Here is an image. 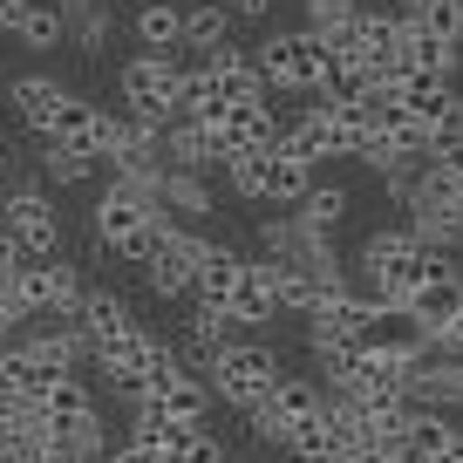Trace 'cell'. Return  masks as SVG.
Instances as JSON below:
<instances>
[{
    "instance_id": "obj_30",
    "label": "cell",
    "mask_w": 463,
    "mask_h": 463,
    "mask_svg": "<svg viewBox=\"0 0 463 463\" xmlns=\"http://www.w3.org/2000/svg\"><path fill=\"white\" fill-rule=\"evenodd\" d=\"M14 42L34 48V55H42V48H61V7L55 0H28L21 21H14Z\"/></svg>"
},
{
    "instance_id": "obj_32",
    "label": "cell",
    "mask_w": 463,
    "mask_h": 463,
    "mask_svg": "<svg viewBox=\"0 0 463 463\" xmlns=\"http://www.w3.org/2000/svg\"><path fill=\"white\" fill-rule=\"evenodd\" d=\"M42 171H48V184H89V177L102 171L96 157H82V150H55V144H42Z\"/></svg>"
},
{
    "instance_id": "obj_15",
    "label": "cell",
    "mask_w": 463,
    "mask_h": 463,
    "mask_svg": "<svg viewBox=\"0 0 463 463\" xmlns=\"http://www.w3.org/2000/svg\"><path fill=\"white\" fill-rule=\"evenodd\" d=\"M409 409H436V416L463 409V354H422L409 368Z\"/></svg>"
},
{
    "instance_id": "obj_28",
    "label": "cell",
    "mask_w": 463,
    "mask_h": 463,
    "mask_svg": "<svg viewBox=\"0 0 463 463\" xmlns=\"http://www.w3.org/2000/svg\"><path fill=\"white\" fill-rule=\"evenodd\" d=\"M225 42H232V7H218V0L184 7V55H212Z\"/></svg>"
},
{
    "instance_id": "obj_40",
    "label": "cell",
    "mask_w": 463,
    "mask_h": 463,
    "mask_svg": "<svg viewBox=\"0 0 463 463\" xmlns=\"http://www.w3.org/2000/svg\"><path fill=\"white\" fill-rule=\"evenodd\" d=\"M7 164H14V150H7V144H0V177H7Z\"/></svg>"
},
{
    "instance_id": "obj_41",
    "label": "cell",
    "mask_w": 463,
    "mask_h": 463,
    "mask_svg": "<svg viewBox=\"0 0 463 463\" xmlns=\"http://www.w3.org/2000/svg\"><path fill=\"white\" fill-rule=\"evenodd\" d=\"M218 7H225V0H218Z\"/></svg>"
},
{
    "instance_id": "obj_3",
    "label": "cell",
    "mask_w": 463,
    "mask_h": 463,
    "mask_svg": "<svg viewBox=\"0 0 463 463\" xmlns=\"http://www.w3.org/2000/svg\"><path fill=\"white\" fill-rule=\"evenodd\" d=\"M177 82H184L177 55H130L123 69H116L123 116H130V123H150V130H171V116H177Z\"/></svg>"
},
{
    "instance_id": "obj_8",
    "label": "cell",
    "mask_w": 463,
    "mask_h": 463,
    "mask_svg": "<svg viewBox=\"0 0 463 463\" xmlns=\"http://www.w3.org/2000/svg\"><path fill=\"white\" fill-rule=\"evenodd\" d=\"M150 225H164V204L150 198V191L109 177V191L96 198V246H123V239H137V232H150Z\"/></svg>"
},
{
    "instance_id": "obj_24",
    "label": "cell",
    "mask_w": 463,
    "mask_h": 463,
    "mask_svg": "<svg viewBox=\"0 0 463 463\" xmlns=\"http://www.w3.org/2000/svg\"><path fill=\"white\" fill-rule=\"evenodd\" d=\"M239 252L232 246H204V260H198V273H191V300L198 307H218L225 314V293H232V279H239Z\"/></svg>"
},
{
    "instance_id": "obj_14",
    "label": "cell",
    "mask_w": 463,
    "mask_h": 463,
    "mask_svg": "<svg viewBox=\"0 0 463 463\" xmlns=\"http://www.w3.org/2000/svg\"><path fill=\"white\" fill-rule=\"evenodd\" d=\"M137 416H157V422H177V430H198V422H212V389H204L198 375H177V382H164V389H144V395H137Z\"/></svg>"
},
{
    "instance_id": "obj_13",
    "label": "cell",
    "mask_w": 463,
    "mask_h": 463,
    "mask_svg": "<svg viewBox=\"0 0 463 463\" xmlns=\"http://www.w3.org/2000/svg\"><path fill=\"white\" fill-rule=\"evenodd\" d=\"M218 157H252V150H273L279 144V109L273 102H239V109L218 116Z\"/></svg>"
},
{
    "instance_id": "obj_12",
    "label": "cell",
    "mask_w": 463,
    "mask_h": 463,
    "mask_svg": "<svg viewBox=\"0 0 463 463\" xmlns=\"http://www.w3.org/2000/svg\"><path fill=\"white\" fill-rule=\"evenodd\" d=\"M395 96H402V109L416 116L430 137H449V130H463V96H457V82H430V75H402L395 82Z\"/></svg>"
},
{
    "instance_id": "obj_18",
    "label": "cell",
    "mask_w": 463,
    "mask_h": 463,
    "mask_svg": "<svg viewBox=\"0 0 463 463\" xmlns=\"http://www.w3.org/2000/svg\"><path fill=\"white\" fill-rule=\"evenodd\" d=\"M69 96H75V89H61L55 75H14V82H7V102H14L21 130H34V137L55 130V116H61V102H69Z\"/></svg>"
},
{
    "instance_id": "obj_16",
    "label": "cell",
    "mask_w": 463,
    "mask_h": 463,
    "mask_svg": "<svg viewBox=\"0 0 463 463\" xmlns=\"http://www.w3.org/2000/svg\"><path fill=\"white\" fill-rule=\"evenodd\" d=\"M42 144L82 150V157L102 164V144H109V109H102V102H89V96H69V102H61V116H55V130H48Z\"/></svg>"
},
{
    "instance_id": "obj_10",
    "label": "cell",
    "mask_w": 463,
    "mask_h": 463,
    "mask_svg": "<svg viewBox=\"0 0 463 463\" xmlns=\"http://www.w3.org/2000/svg\"><path fill=\"white\" fill-rule=\"evenodd\" d=\"M457 307H463V266L457 260H436V273L402 300V314L416 320L422 334H443L449 320H457Z\"/></svg>"
},
{
    "instance_id": "obj_7",
    "label": "cell",
    "mask_w": 463,
    "mask_h": 463,
    "mask_svg": "<svg viewBox=\"0 0 463 463\" xmlns=\"http://www.w3.org/2000/svg\"><path fill=\"white\" fill-rule=\"evenodd\" d=\"M204 232H191V225H164V246H157V260L144 266V287L157 293V300H184L191 293V273H198V260H204Z\"/></svg>"
},
{
    "instance_id": "obj_20",
    "label": "cell",
    "mask_w": 463,
    "mask_h": 463,
    "mask_svg": "<svg viewBox=\"0 0 463 463\" xmlns=\"http://www.w3.org/2000/svg\"><path fill=\"white\" fill-rule=\"evenodd\" d=\"M28 354L48 368V375H82V362H89V341H82V327H75V320H34V334H28Z\"/></svg>"
},
{
    "instance_id": "obj_1",
    "label": "cell",
    "mask_w": 463,
    "mask_h": 463,
    "mask_svg": "<svg viewBox=\"0 0 463 463\" xmlns=\"http://www.w3.org/2000/svg\"><path fill=\"white\" fill-rule=\"evenodd\" d=\"M287 375V362H279V347H266V341H232V347H218L212 362H204V389H212V402H232L239 416H246L252 402H266L273 395V382Z\"/></svg>"
},
{
    "instance_id": "obj_23",
    "label": "cell",
    "mask_w": 463,
    "mask_h": 463,
    "mask_svg": "<svg viewBox=\"0 0 463 463\" xmlns=\"http://www.w3.org/2000/svg\"><path fill=\"white\" fill-rule=\"evenodd\" d=\"M314 177H320V171H314L293 144H273V150H266V204H287V212H293V204L307 198V184H314Z\"/></svg>"
},
{
    "instance_id": "obj_22",
    "label": "cell",
    "mask_w": 463,
    "mask_h": 463,
    "mask_svg": "<svg viewBox=\"0 0 463 463\" xmlns=\"http://www.w3.org/2000/svg\"><path fill=\"white\" fill-rule=\"evenodd\" d=\"M225 314L239 320V334H246V327H266V320L279 314L273 279H266V266H260V260H246V266H239V279H232V293H225Z\"/></svg>"
},
{
    "instance_id": "obj_4",
    "label": "cell",
    "mask_w": 463,
    "mask_h": 463,
    "mask_svg": "<svg viewBox=\"0 0 463 463\" xmlns=\"http://www.w3.org/2000/svg\"><path fill=\"white\" fill-rule=\"evenodd\" d=\"M75 307H82V273H75V260H21L14 273V314L21 320H75Z\"/></svg>"
},
{
    "instance_id": "obj_11",
    "label": "cell",
    "mask_w": 463,
    "mask_h": 463,
    "mask_svg": "<svg viewBox=\"0 0 463 463\" xmlns=\"http://www.w3.org/2000/svg\"><path fill=\"white\" fill-rule=\"evenodd\" d=\"M75 327H82V341H89V362H96V354H109V347H116L123 334L137 327V314H130V300H123V293H109V287H82Z\"/></svg>"
},
{
    "instance_id": "obj_25",
    "label": "cell",
    "mask_w": 463,
    "mask_h": 463,
    "mask_svg": "<svg viewBox=\"0 0 463 463\" xmlns=\"http://www.w3.org/2000/svg\"><path fill=\"white\" fill-rule=\"evenodd\" d=\"M279 449H287L293 463H334V457H347V449H341V430H334L327 409H320V416H307V422H293Z\"/></svg>"
},
{
    "instance_id": "obj_31",
    "label": "cell",
    "mask_w": 463,
    "mask_h": 463,
    "mask_svg": "<svg viewBox=\"0 0 463 463\" xmlns=\"http://www.w3.org/2000/svg\"><path fill=\"white\" fill-rule=\"evenodd\" d=\"M225 184L239 204H266V150H252V157H225Z\"/></svg>"
},
{
    "instance_id": "obj_17",
    "label": "cell",
    "mask_w": 463,
    "mask_h": 463,
    "mask_svg": "<svg viewBox=\"0 0 463 463\" xmlns=\"http://www.w3.org/2000/svg\"><path fill=\"white\" fill-rule=\"evenodd\" d=\"M347 204H354V191H347V184H334V177L320 184V177H314V184H307V198L293 204L287 218L300 225V239H320V246H334V232L347 225Z\"/></svg>"
},
{
    "instance_id": "obj_26",
    "label": "cell",
    "mask_w": 463,
    "mask_h": 463,
    "mask_svg": "<svg viewBox=\"0 0 463 463\" xmlns=\"http://www.w3.org/2000/svg\"><path fill=\"white\" fill-rule=\"evenodd\" d=\"M395 14H402L409 28L436 34V42H449V48L463 55V0H402Z\"/></svg>"
},
{
    "instance_id": "obj_2",
    "label": "cell",
    "mask_w": 463,
    "mask_h": 463,
    "mask_svg": "<svg viewBox=\"0 0 463 463\" xmlns=\"http://www.w3.org/2000/svg\"><path fill=\"white\" fill-rule=\"evenodd\" d=\"M334 48L314 42L307 28H273L260 48H252V69H260L266 89H287V96H314L320 75H327Z\"/></svg>"
},
{
    "instance_id": "obj_38",
    "label": "cell",
    "mask_w": 463,
    "mask_h": 463,
    "mask_svg": "<svg viewBox=\"0 0 463 463\" xmlns=\"http://www.w3.org/2000/svg\"><path fill=\"white\" fill-rule=\"evenodd\" d=\"M21 7H28V0H0V34H14V21H21Z\"/></svg>"
},
{
    "instance_id": "obj_37",
    "label": "cell",
    "mask_w": 463,
    "mask_h": 463,
    "mask_svg": "<svg viewBox=\"0 0 463 463\" xmlns=\"http://www.w3.org/2000/svg\"><path fill=\"white\" fill-rule=\"evenodd\" d=\"M225 7H232V21H266L279 0H225Z\"/></svg>"
},
{
    "instance_id": "obj_19",
    "label": "cell",
    "mask_w": 463,
    "mask_h": 463,
    "mask_svg": "<svg viewBox=\"0 0 463 463\" xmlns=\"http://www.w3.org/2000/svg\"><path fill=\"white\" fill-rule=\"evenodd\" d=\"M362 314H368V300H362L354 287L327 293V300L307 314V347H354V327H362Z\"/></svg>"
},
{
    "instance_id": "obj_29",
    "label": "cell",
    "mask_w": 463,
    "mask_h": 463,
    "mask_svg": "<svg viewBox=\"0 0 463 463\" xmlns=\"http://www.w3.org/2000/svg\"><path fill=\"white\" fill-rule=\"evenodd\" d=\"M157 204L164 212H177V218H212L218 204H212V184L204 177H191V171H164L157 177Z\"/></svg>"
},
{
    "instance_id": "obj_6",
    "label": "cell",
    "mask_w": 463,
    "mask_h": 463,
    "mask_svg": "<svg viewBox=\"0 0 463 463\" xmlns=\"http://www.w3.org/2000/svg\"><path fill=\"white\" fill-rule=\"evenodd\" d=\"M354 354H368V362H402V368H416L422 354H430V334H422L416 320L402 314V307H368L362 327H354Z\"/></svg>"
},
{
    "instance_id": "obj_39",
    "label": "cell",
    "mask_w": 463,
    "mask_h": 463,
    "mask_svg": "<svg viewBox=\"0 0 463 463\" xmlns=\"http://www.w3.org/2000/svg\"><path fill=\"white\" fill-rule=\"evenodd\" d=\"M102 463H144V457H137L130 443H109V457H102Z\"/></svg>"
},
{
    "instance_id": "obj_33",
    "label": "cell",
    "mask_w": 463,
    "mask_h": 463,
    "mask_svg": "<svg viewBox=\"0 0 463 463\" xmlns=\"http://www.w3.org/2000/svg\"><path fill=\"white\" fill-rule=\"evenodd\" d=\"M354 7H362V0H307V34H314V42H334V34L354 21Z\"/></svg>"
},
{
    "instance_id": "obj_34",
    "label": "cell",
    "mask_w": 463,
    "mask_h": 463,
    "mask_svg": "<svg viewBox=\"0 0 463 463\" xmlns=\"http://www.w3.org/2000/svg\"><path fill=\"white\" fill-rule=\"evenodd\" d=\"M430 164L436 177H449V184H463V130H449V137H430Z\"/></svg>"
},
{
    "instance_id": "obj_21",
    "label": "cell",
    "mask_w": 463,
    "mask_h": 463,
    "mask_svg": "<svg viewBox=\"0 0 463 463\" xmlns=\"http://www.w3.org/2000/svg\"><path fill=\"white\" fill-rule=\"evenodd\" d=\"M164 171L218 177V171H225V157H218V137L198 130V123H171V130H164Z\"/></svg>"
},
{
    "instance_id": "obj_35",
    "label": "cell",
    "mask_w": 463,
    "mask_h": 463,
    "mask_svg": "<svg viewBox=\"0 0 463 463\" xmlns=\"http://www.w3.org/2000/svg\"><path fill=\"white\" fill-rule=\"evenodd\" d=\"M14 273H21V246L0 232V300H14Z\"/></svg>"
},
{
    "instance_id": "obj_36",
    "label": "cell",
    "mask_w": 463,
    "mask_h": 463,
    "mask_svg": "<svg viewBox=\"0 0 463 463\" xmlns=\"http://www.w3.org/2000/svg\"><path fill=\"white\" fill-rule=\"evenodd\" d=\"M430 354H463V307H457V320H449L443 334H430Z\"/></svg>"
},
{
    "instance_id": "obj_27",
    "label": "cell",
    "mask_w": 463,
    "mask_h": 463,
    "mask_svg": "<svg viewBox=\"0 0 463 463\" xmlns=\"http://www.w3.org/2000/svg\"><path fill=\"white\" fill-rule=\"evenodd\" d=\"M137 42H144V55H177L184 48V7L150 0L144 14H137Z\"/></svg>"
},
{
    "instance_id": "obj_5",
    "label": "cell",
    "mask_w": 463,
    "mask_h": 463,
    "mask_svg": "<svg viewBox=\"0 0 463 463\" xmlns=\"http://www.w3.org/2000/svg\"><path fill=\"white\" fill-rule=\"evenodd\" d=\"M0 232L21 246V260H55L61 239H69L55 198H48L42 184H14V191H7V204H0Z\"/></svg>"
},
{
    "instance_id": "obj_9",
    "label": "cell",
    "mask_w": 463,
    "mask_h": 463,
    "mask_svg": "<svg viewBox=\"0 0 463 463\" xmlns=\"http://www.w3.org/2000/svg\"><path fill=\"white\" fill-rule=\"evenodd\" d=\"M61 7V42L75 48V61H109V42H116V7L109 0H55Z\"/></svg>"
}]
</instances>
